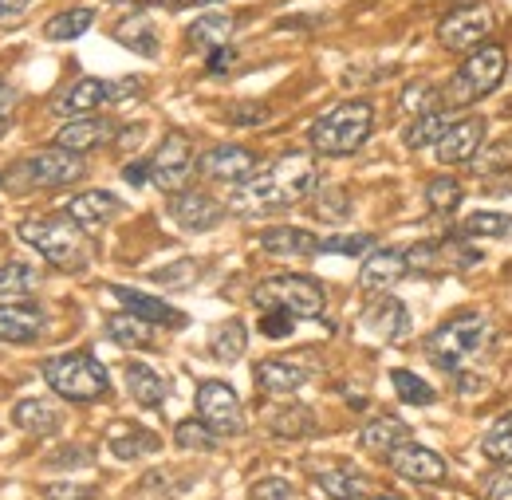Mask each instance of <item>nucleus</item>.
<instances>
[{
  "instance_id": "052dcab7",
  "label": "nucleus",
  "mask_w": 512,
  "mask_h": 500,
  "mask_svg": "<svg viewBox=\"0 0 512 500\" xmlns=\"http://www.w3.org/2000/svg\"><path fill=\"white\" fill-rule=\"evenodd\" d=\"M146 4H166V8H178L182 0H146Z\"/></svg>"
},
{
  "instance_id": "4be33fe9",
  "label": "nucleus",
  "mask_w": 512,
  "mask_h": 500,
  "mask_svg": "<svg viewBox=\"0 0 512 500\" xmlns=\"http://www.w3.org/2000/svg\"><path fill=\"white\" fill-rule=\"evenodd\" d=\"M363 327H367L375 339H383V343H398V339H406V331H410V312H406V304H398L394 296H383L379 304L367 308Z\"/></svg>"
},
{
  "instance_id": "49530a36",
  "label": "nucleus",
  "mask_w": 512,
  "mask_h": 500,
  "mask_svg": "<svg viewBox=\"0 0 512 500\" xmlns=\"http://www.w3.org/2000/svg\"><path fill=\"white\" fill-rule=\"evenodd\" d=\"M375 249L371 233H339V237H323L320 252H339V256H367Z\"/></svg>"
},
{
  "instance_id": "6e6d98bb",
  "label": "nucleus",
  "mask_w": 512,
  "mask_h": 500,
  "mask_svg": "<svg viewBox=\"0 0 512 500\" xmlns=\"http://www.w3.org/2000/svg\"><path fill=\"white\" fill-rule=\"evenodd\" d=\"M268 119V107H233L229 111V123H237V126H253V123H264Z\"/></svg>"
},
{
  "instance_id": "09e8293b",
  "label": "nucleus",
  "mask_w": 512,
  "mask_h": 500,
  "mask_svg": "<svg viewBox=\"0 0 512 500\" xmlns=\"http://www.w3.org/2000/svg\"><path fill=\"white\" fill-rule=\"evenodd\" d=\"M249 500H292V485L284 477H264L249 489Z\"/></svg>"
},
{
  "instance_id": "f3484780",
  "label": "nucleus",
  "mask_w": 512,
  "mask_h": 500,
  "mask_svg": "<svg viewBox=\"0 0 512 500\" xmlns=\"http://www.w3.org/2000/svg\"><path fill=\"white\" fill-rule=\"evenodd\" d=\"M406 272H410L406 252H394V249L367 252V256H363V268H359V284H363L367 292H390Z\"/></svg>"
},
{
  "instance_id": "864d4df0",
  "label": "nucleus",
  "mask_w": 512,
  "mask_h": 500,
  "mask_svg": "<svg viewBox=\"0 0 512 500\" xmlns=\"http://www.w3.org/2000/svg\"><path fill=\"white\" fill-rule=\"evenodd\" d=\"M44 500H95V489H83V485H48Z\"/></svg>"
},
{
  "instance_id": "a18cd8bd",
  "label": "nucleus",
  "mask_w": 512,
  "mask_h": 500,
  "mask_svg": "<svg viewBox=\"0 0 512 500\" xmlns=\"http://www.w3.org/2000/svg\"><path fill=\"white\" fill-rule=\"evenodd\" d=\"M398 107L410 111V115H430V111H438V87L434 83H410L402 91Z\"/></svg>"
},
{
  "instance_id": "2f4dec72",
  "label": "nucleus",
  "mask_w": 512,
  "mask_h": 500,
  "mask_svg": "<svg viewBox=\"0 0 512 500\" xmlns=\"http://www.w3.org/2000/svg\"><path fill=\"white\" fill-rule=\"evenodd\" d=\"M320 489L335 500L371 497V481L363 473H355V469H327V473H320Z\"/></svg>"
},
{
  "instance_id": "412c9836",
  "label": "nucleus",
  "mask_w": 512,
  "mask_h": 500,
  "mask_svg": "<svg viewBox=\"0 0 512 500\" xmlns=\"http://www.w3.org/2000/svg\"><path fill=\"white\" fill-rule=\"evenodd\" d=\"M12 422L32 438H48L64 426V410L56 402H44V398H20L12 406Z\"/></svg>"
},
{
  "instance_id": "ea45409f",
  "label": "nucleus",
  "mask_w": 512,
  "mask_h": 500,
  "mask_svg": "<svg viewBox=\"0 0 512 500\" xmlns=\"http://www.w3.org/2000/svg\"><path fill=\"white\" fill-rule=\"evenodd\" d=\"M449 119L442 115V111H430V115H418L414 119V126L406 130V146L410 150H426V146H434L442 134H446Z\"/></svg>"
},
{
  "instance_id": "7ed1b4c3",
  "label": "nucleus",
  "mask_w": 512,
  "mask_h": 500,
  "mask_svg": "<svg viewBox=\"0 0 512 500\" xmlns=\"http://www.w3.org/2000/svg\"><path fill=\"white\" fill-rule=\"evenodd\" d=\"M371 126H375L371 103L351 99V103H339V107H331L327 115H320V119L312 123V130H308V142H312L316 154L343 158V154H355V150L371 138Z\"/></svg>"
},
{
  "instance_id": "bb28decb",
  "label": "nucleus",
  "mask_w": 512,
  "mask_h": 500,
  "mask_svg": "<svg viewBox=\"0 0 512 500\" xmlns=\"http://www.w3.org/2000/svg\"><path fill=\"white\" fill-rule=\"evenodd\" d=\"M127 390L138 406H150V410L162 406L166 394H170V386L162 382V375H154L146 363H127Z\"/></svg>"
},
{
  "instance_id": "20e7f679",
  "label": "nucleus",
  "mask_w": 512,
  "mask_h": 500,
  "mask_svg": "<svg viewBox=\"0 0 512 500\" xmlns=\"http://www.w3.org/2000/svg\"><path fill=\"white\" fill-rule=\"evenodd\" d=\"M505 71H509V52L501 44H485V48L469 52L465 63L453 71V79L446 83L442 103L446 107H469V103L489 99L505 83Z\"/></svg>"
},
{
  "instance_id": "ddd939ff",
  "label": "nucleus",
  "mask_w": 512,
  "mask_h": 500,
  "mask_svg": "<svg viewBox=\"0 0 512 500\" xmlns=\"http://www.w3.org/2000/svg\"><path fill=\"white\" fill-rule=\"evenodd\" d=\"M481 142H485V119H461V123H449L446 134L434 142V154L442 166H465L481 154Z\"/></svg>"
},
{
  "instance_id": "f8f14e48",
  "label": "nucleus",
  "mask_w": 512,
  "mask_h": 500,
  "mask_svg": "<svg viewBox=\"0 0 512 500\" xmlns=\"http://www.w3.org/2000/svg\"><path fill=\"white\" fill-rule=\"evenodd\" d=\"M193 170H197V162H193V146L186 134H166L162 138V146L154 150V158H150V182L158 189H166V193H178V189H186V182L193 178Z\"/></svg>"
},
{
  "instance_id": "f03ea898",
  "label": "nucleus",
  "mask_w": 512,
  "mask_h": 500,
  "mask_svg": "<svg viewBox=\"0 0 512 500\" xmlns=\"http://www.w3.org/2000/svg\"><path fill=\"white\" fill-rule=\"evenodd\" d=\"M493 339V327L481 312H461L446 319L442 327L430 331L426 339V359L438 371H461L473 355H481V347Z\"/></svg>"
},
{
  "instance_id": "0e129e2a",
  "label": "nucleus",
  "mask_w": 512,
  "mask_h": 500,
  "mask_svg": "<svg viewBox=\"0 0 512 500\" xmlns=\"http://www.w3.org/2000/svg\"><path fill=\"white\" fill-rule=\"evenodd\" d=\"M0 182H4V178H0Z\"/></svg>"
},
{
  "instance_id": "c756f323",
  "label": "nucleus",
  "mask_w": 512,
  "mask_h": 500,
  "mask_svg": "<svg viewBox=\"0 0 512 500\" xmlns=\"http://www.w3.org/2000/svg\"><path fill=\"white\" fill-rule=\"evenodd\" d=\"M268 430L280 434V438H308L316 430V414L300 402H288V406H276L268 414Z\"/></svg>"
},
{
  "instance_id": "a19ab883",
  "label": "nucleus",
  "mask_w": 512,
  "mask_h": 500,
  "mask_svg": "<svg viewBox=\"0 0 512 500\" xmlns=\"http://www.w3.org/2000/svg\"><path fill=\"white\" fill-rule=\"evenodd\" d=\"M390 382H394V394H398L406 406H430V402H434V386L422 382L414 371H394Z\"/></svg>"
},
{
  "instance_id": "5fc2aeb1",
  "label": "nucleus",
  "mask_w": 512,
  "mask_h": 500,
  "mask_svg": "<svg viewBox=\"0 0 512 500\" xmlns=\"http://www.w3.org/2000/svg\"><path fill=\"white\" fill-rule=\"evenodd\" d=\"M485 500H512V473L485 477Z\"/></svg>"
},
{
  "instance_id": "de8ad7c7",
  "label": "nucleus",
  "mask_w": 512,
  "mask_h": 500,
  "mask_svg": "<svg viewBox=\"0 0 512 500\" xmlns=\"http://www.w3.org/2000/svg\"><path fill=\"white\" fill-rule=\"evenodd\" d=\"M406 264L410 272H438V241H418L406 252Z\"/></svg>"
},
{
  "instance_id": "4d7b16f0",
  "label": "nucleus",
  "mask_w": 512,
  "mask_h": 500,
  "mask_svg": "<svg viewBox=\"0 0 512 500\" xmlns=\"http://www.w3.org/2000/svg\"><path fill=\"white\" fill-rule=\"evenodd\" d=\"M12 107H16V91L0 79V130L8 126V115H12Z\"/></svg>"
},
{
  "instance_id": "c9c22d12",
  "label": "nucleus",
  "mask_w": 512,
  "mask_h": 500,
  "mask_svg": "<svg viewBox=\"0 0 512 500\" xmlns=\"http://www.w3.org/2000/svg\"><path fill=\"white\" fill-rule=\"evenodd\" d=\"M481 264V249H473L461 233L438 241V272H465V268H477Z\"/></svg>"
},
{
  "instance_id": "3c124183",
  "label": "nucleus",
  "mask_w": 512,
  "mask_h": 500,
  "mask_svg": "<svg viewBox=\"0 0 512 500\" xmlns=\"http://www.w3.org/2000/svg\"><path fill=\"white\" fill-rule=\"evenodd\" d=\"M193 276H197V264L186 260V264H174V268H162V272H154V280L158 284H190Z\"/></svg>"
},
{
  "instance_id": "aec40b11",
  "label": "nucleus",
  "mask_w": 512,
  "mask_h": 500,
  "mask_svg": "<svg viewBox=\"0 0 512 500\" xmlns=\"http://www.w3.org/2000/svg\"><path fill=\"white\" fill-rule=\"evenodd\" d=\"M48 319L40 308L28 304H0V343H36L44 335Z\"/></svg>"
},
{
  "instance_id": "b1692460",
  "label": "nucleus",
  "mask_w": 512,
  "mask_h": 500,
  "mask_svg": "<svg viewBox=\"0 0 512 500\" xmlns=\"http://www.w3.org/2000/svg\"><path fill=\"white\" fill-rule=\"evenodd\" d=\"M253 375L264 394H296L300 386H308L312 371L300 363H288V359H264V363H256Z\"/></svg>"
},
{
  "instance_id": "8fccbe9b",
  "label": "nucleus",
  "mask_w": 512,
  "mask_h": 500,
  "mask_svg": "<svg viewBox=\"0 0 512 500\" xmlns=\"http://www.w3.org/2000/svg\"><path fill=\"white\" fill-rule=\"evenodd\" d=\"M292 327H296V319H292L288 312H276V308H272V312H264V319H260V331H264L268 339H288V335H292Z\"/></svg>"
},
{
  "instance_id": "37998d69",
  "label": "nucleus",
  "mask_w": 512,
  "mask_h": 500,
  "mask_svg": "<svg viewBox=\"0 0 512 500\" xmlns=\"http://www.w3.org/2000/svg\"><path fill=\"white\" fill-rule=\"evenodd\" d=\"M461 197H465V189L457 178H434L430 186H426V205L434 209V213H453L457 205H461Z\"/></svg>"
},
{
  "instance_id": "9b49d317",
  "label": "nucleus",
  "mask_w": 512,
  "mask_h": 500,
  "mask_svg": "<svg viewBox=\"0 0 512 500\" xmlns=\"http://www.w3.org/2000/svg\"><path fill=\"white\" fill-rule=\"evenodd\" d=\"M197 418L221 438H233V434H245V410H241V398L233 394V386L225 382H201L197 386Z\"/></svg>"
},
{
  "instance_id": "4c0bfd02",
  "label": "nucleus",
  "mask_w": 512,
  "mask_h": 500,
  "mask_svg": "<svg viewBox=\"0 0 512 500\" xmlns=\"http://www.w3.org/2000/svg\"><path fill=\"white\" fill-rule=\"evenodd\" d=\"M158 449V438L150 430H115L111 434V453L119 461H134V457H146Z\"/></svg>"
},
{
  "instance_id": "72a5a7b5",
  "label": "nucleus",
  "mask_w": 512,
  "mask_h": 500,
  "mask_svg": "<svg viewBox=\"0 0 512 500\" xmlns=\"http://www.w3.org/2000/svg\"><path fill=\"white\" fill-rule=\"evenodd\" d=\"M115 40L130 48V52H138V56H158V36H154V24L146 20V16H130L123 20L119 28H115Z\"/></svg>"
},
{
  "instance_id": "7c9ffc66",
  "label": "nucleus",
  "mask_w": 512,
  "mask_h": 500,
  "mask_svg": "<svg viewBox=\"0 0 512 500\" xmlns=\"http://www.w3.org/2000/svg\"><path fill=\"white\" fill-rule=\"evenodd\" d=\"M107 335H111L119 347H130V351H138V347H150V343H154V323L138 319L134 312L111 315V319H107Z\"/></svg>"
},
{
  "instance_id": "58836bf2",
  "label": "nucleus",
  "mask_w": 512,
  "mask_h": 500,
  "mask_svg": "<svg viewBox=\"0 0 512 500\" xmlns=\"http://www.w3.org/2000/svg\"><path fill=\"white\" fill-rule=\"evenodd\" d=\"M481 449H485V457H489V461H497V465H512V414H505L501 422H493V426L485 430Z\"/></svg>"
},
{
  "instance_id": "2eb2a0df",
  "label": "nucleus",
  "mask_w": 512,
  "mask_h": 500,
  "mask_svg": "<svg viewBox=\"0 0 512 500\" xmlns=\"http://www.w3.org/2000/svg\"><path fill=\"white\" fill-rule=\"evenodd\" d=\"M390 469H394L398 477L414 481V485H438V481L446 477V461H442L434 449L410 445V441H402V445L390 453Z\"/></svg>"
},
{
  "instance_id": "473e14b6",
  "label": "nucleus",
  "mask_w": 512,
  "mask_h": 500,
  "mask_svg": "<svg viewBox=\"0 0 512 500\" xmlns=\"http://www.w3.org/2000/svg\"><path fill=\"white\" fill-rule=\"evenodd\" d=\"M40 292V272L28 264H4L0 268V300H28Z\"/></svg>"
},
{
  "instance_id": "423d86ee",
  "label": "nucleus",
  "mask_w": 512,
  "mask_h": 500,
  "mask_svg": "<svg viewBox=\"0 0 512 500\" xmlns=\"http://www.w3.org/2000/svg\"><path fill=\"white\" fill-rule=\"evenodd\" d=\"M44 378L48 386L67 398V402H99L111 394V378L107 367L91 355H60V359H48L44 363Z\"/></svg>"
},
{
  "instance_id": "a211bd4d",
  "label": "nucleus",
  "mask_w": 512,
  "mask_h": 500,
  "mask_svg": "<svg viewBox=\"0 0 512 500\" xmlns=\"http://www.w3.org/2000/svg\"><path fill=\"white\" fill-rule=\"evenodd\" d=\"M111 292H115V300H119L127 312H134L138 319H146V323H154V327H186V323H190V315L170 308V304L158 300V296L134 292V288H123V284H115Z\"/></svg>"
},
{
  "instance_id": "a878e982",
  "label": "nucleus",
  "mask_w": 512,
  "mask_h": 500,
  "mask_svg": "<svg viewBox=\"0 0 512 500\" xmlns=\"http://www.w3.org/2000/svg\"><path fill=\"white\" fill-rule=\"evenodd\" d=\"M406 438H410V430H406L402 418H375V422H367L363 434H359L363 449H367V453H379V457H390Z\"/></svg>"
},
{
  "instance_id": "79ce46f5",
  "label": "nucleus",
  "mask_w": 512,
  "mask_h": 500,
  "mask_svg": "<svg viewBox=\"0 0 512 500\" xmlns=\"http://www.w3.org/2000/svg\"><path fill=\"white\" fill-rule=\"evenodd\" d=\"M312 213H316L320 221L339 225V221H347V217H351V197H347L343 189H320V193H316V201H312Z\"/></svg>"
},
{
  "instance_id": "4468645a",
  "label": "nucleus",
  "mask_w": 512,
  "mask_h": 500,
  "mask_svg": "<svg viewBox=\"0 0 512 500\" xmlns=\"http://www.w3.org/2000/svg\"><path fill=\"white\" fill-rule=\"evenodd\" d=\"M170 217H174L182 229H190V233H205V229H213V225L225 217V205L213 201V197L201 193V189H178V193L170 197Z\"/></svg>"
},
{
  "instance_id": "680f3d73",
  "label": "nucleus",
  "mask_w": 512,
  "mask_h": 500,
  "mask_svg": "<svg viewBox=\"0 0 512 500\" xmlns=\"http://www.w3.org/2000/svg\"><path fill=\"white\" fill-rule=\"evenodd\" d=\"M197 4H221V0H197Z\"/></svg>"
},
{
  "instance_id": "f704fd0d",
  "label": "nucleus",
  "mask_w": 512,
  "mask_h": 500,
  "mask_svg": "<svg viewBox=\"0 0 512 500\" xmlns=\"http://www.w3.org/2000/svg\"><path fill=\"white\" fill-rule=\"evenodd\" d=\"M95 24V8H67L60 16H52L48 24H44V40H75V36H83L87 28Z\"/></svg>"
},
{
  "instance_id": "1a4fd4ad",
  "label": "nucleus",
  "mask_w": 512,
  "mask_h": 500,
  "mask_svg": "<svg viewBox=\"0 0 512 500\" xmlns=\"http://www.w3.org/2000/svg\"><path fill=\"white\" fill-rule=\"evenodd\" d=\"M134 91H142L138 79L107 83V79L87 75V79H75V83L67 87L64 95L52 103V111H56V115H67V119H79V115H91V111L103 107V103H127Z\"/></svg>"
},
{
  "instance_id": "393cba45",
  "label": "nucleus",
  "mask_w": 512,
  "mask_h": 500,
  "mask_svg": "<svg viewBox=\"0 0 512 500\" xmlns=\"http://www.w3.org/2000/svg\"><path fill=\"white\" fill-rule=\"evenodd\" d=\"M260 249L268 256H316L320 252V237L308 229H292V225H276L260 237Z\"/></svg>"
},
{
  "instance_id": "0eeeda50",
  "label": "nucleus",
  "mask_w": 512,
  "mask_h": 500,
  "mask_svg": "<svg viewBox=\"0 0 512 500\" xmlns=\"http://www.w3.org/2000/svg\"><path fill=\"white\" fill-rule=\"evenodd\" d=\"M253 304L260 312H288L292 319H320L323 315V304H327V296H323V288L316 280H308V276H268V280H260L253 292Z\"/></svg>"
},
{
  "instance_id": "e2e57ef3",
  "label": "nucleus",
  "mask_w": 512,
  "mask_h": 500,
  "mask_svg": "<svg viewBox=\"0 0 512 500\" xmlns=\"http://www.w3.org/2000/svg\"><path fill=\"white\" fill-rule=\"evenodd\" d=\"M379 500H398V497H379Z\"/></svg>"
},
{
  "instance_id": "e433bc0d",
  "label": "nucleus",
  "mask_w": 512,
  "mask_h": 500,
  "mask_svg": "<svg viewBox=\"0 0 512 500\" xmlns=\"http://www.w3.org/2000/svg\"><path fill=\"white\" fill-rule=\"evenodd\" d=\"M461 237H493V241H509L512 217L509 213H469L461 221Z\"/></svg>"
},
{
  "instance_id": "c03bdc74",
  "label": "nucleus",
  "mask_w": 512,
  "mask_h": 500,
  "mask_svg": "<svg viewBox=\"0 0 512 500\" xmlns=\"http://www.w3.org/2000/svg\"><path fill=\"white\" fill-rule=\"evenodd\" d=\"M174 441L182 445V449H217V434L201 422V418H186V422H178V430H174Z\"/></svg>"
},
{
  "instance_id": "dca6fc26",
  "label": "nucleus",
  "mask_w": 512,
  "mask_h": 500,
  "mask_svg": "<svg viewBox=\"0 0 512 500\" xmlns=\"http://www.w3.org/2000/svg\"><path fill=\"white\" fill-rule=\"evenodd\" d=\"M197 170L213 182H249L256 174V154L245 146H213L197 162Z\"/></svg>"
},
{
  "instance_id": "39448f33",
  "label": "nucleus",
  "mask_w": 512,
  "mask_h": 500,
  "mask_svg": "<svg viewBox=\"0 0 512 500\" xmlns=\"http://www.w3.org/2000/svg\"><path fill=\"white\" fill-rule=\"evenodd\" d=\"M20 241L32 245L52 268L60 272H83L91 264V245L79 233V225H71V217H40V221H24L20 225Z\"/></svg>"
},
{
  "instance_id": "5701e85b",
  "label": "nucleus",
  "mask_w": 512,
  "mask_h": 500,
  "mask_svg": "<svg viewBox=\"0 0 512 500\" xmlns=\"http://www.w3.org/2000/svg\"><path fill=\"white\" fill-rule=\"evenodd\" d=\"M111 134H115V126L107 123V119L79 115V119H71V123L60 126L56 146H64V150H71V154H87V150H99L103 142H111Z\"/></svg>"
},
{
  "instance_id": "6ab92c4d",
  "label": "nucleus",
  "mask_w": 512,
  "mask_h": 500,
  "mask_svg": "<svg viewBox=\"0 0 512 500\" xmlns=\"http://www.w3.org/2000/svg\"><path fill=\"white\" fill-rule=\"evenodd\" d=\"M119 213H123V201L115 193H107V189H87V193H79V197L67 201V217L79 229H99V225H107Z\"/></svg>"
},
{
  "instance_id": "6e6552de",
  "label": "nucleus",
  "mask_w": 512,
  "mask_h": 500,
  "mask_svg": "<svg viewBox=\"0 0 512 500\" xmlns=\"http://www.w3.org/2000/svg\"><path fill=\"white\" fill-rule=\"evenodd\" d=\"M497 28V12L489 4H465V8H453L442 28H438V44L446 52H477L489 44Z\"/></svg>"
},
{
  "instance_id": "c85d7f7f",
  "label": "nucleus",
  "mask_w": 512,
  "mask_h": 500,
  "mask_svg": "<svg viewBox=\"0 0 512 500\" xmlns=\"http://www.w3.org/2000/svg\"><path fill=\"white\" fill-rule=\"evenodd\" d=\"M245 347H249V331H245L241 319H225V323L213 327V335H209V351H213L217 363H237V359L245 355Z\"/></svg>"
},
{
  "instance_id": "cd10ccee",
  "label": "nucleus",
  "mask_w": 512,
  "mask_h": 500,
  "mask_svg": "<svg viewBox=\"0 0 512 500\" xmlns=\"http://www.w3.org/2000/svg\"><path fill=\"white\" fill-rule=\"evenodd\" d=\"M237 32V20L233 16H225V12H205L201 20H193L190 24V44L193 48H221V44H229V36Z\"/></svg>"
},
{
  "instance_id": "9d476101",
  "label": "nucleus",
  "mask_w": 512,
  "mask_h": 500,
  "mask_svg": "<svg viewBox=\"0 0 512 500\" xmlns=\"http://www.w3.org/2000/svg\"><path fill=\"white\" fill-rule=\"evenodd\" d=\"M87 174V162L79 154H71L64 146L56 150H40L32 158L20 162V178L32 189H56V186H75Z\"/></svg>"
},
{
  "instance_id": "f257e3e1",
  "label": "nucleus",
  "mask_w": 512,
  "mask_h": 500,
  "mask_svg": "<svg viewBox=\"0 0 512 500\" xmlns=\"http://www.w3.org/2000/svg\"><path fill=\"white\" fill-rule=\"evenodd\" d=\"M316 182H320V174H316L312 158L284 154L264 174H253L249 182H241V189L233 193V209L237 213H276V209L304 201L316 189Z\"/></svg>"
},
{
  "instance_id": "603ef678",
  "label": "nucleus",
  "mask_w": 512,
  "mask_h": 500,
  "mask_svg": "<svg viewBox=\"0 0 512 500\" xmlns=\"http://www.w3.org/2000/svg\"><path fill=\"white\" fill-rule=\"evenodd\" d=\"M233 63H237V48L221 44V48L209 52V75H225V71H233Z\"/></svg>"
},
{
  "instance_id": "bf43d9fd",
  "label": "nucleus",
  "mask_w": 512,
  "mask_h": 500,
  "mask_svg": "<svg viewBox=\"0 0 512 500\" xmlns=\"http://www.w3.org/2000/svg\"><path fill=\"white\" fill-rule=\"evenodd\" d=\"M24 8H28V0H0V20L16 16V12H24Z\"/></svg>"
},
{
  "instance_id": "13d9d810",
  "label": "nucleus",
  "mask_w": 512,
  "mask_h": 500,
  "mask_svg": "<svg viewBox=\"0 0 512 500\" xmlns=\"http://www.w3.org/2000/svg\"><path fill=\"white\" fill-rule=\"evenodd\" d=\"M123 178H127L130 186H146V182H150V162H134V166H127Z\"/></svg>"
}]
</instances>
